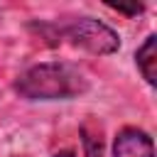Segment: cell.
Instances as JSON below:
<instances>
[{
  "label": "cell",
  "mask_w": 157,
  "mask_h": 157,
  "mask_svg": "<svg viewBox=\"0 0 157 157\" xmlns=\"http://www.w3.org/2000/svg\"><path fill=\"white\" fill-rule=\"evenodd\" d=\"M91 88L83 69L69 61L34 64L15 78V91L25 101H66Z\"/></svg>",
  "instance_id": "6da1fadb"
},
{
  "label": "cell",
  "mask_w": 157,
  "mask_h": 157,
  "mask_svg": "<svg viewBox=\"0 0 157 157\" xmlns=\"http://www.w3.org/2000/svg\"><path fill=\"white\" fill-rule=\"evenodd\" d=\"M69 39L74 47H81L91 54H113L118 52L120 47V37L115 29H110L108 25H103L101 20H93V17H78V20H71L61 27L54 29V39Z\"/></svg>",
  "instance_id": "7a4b0ae2"
},
{
  "label": "cell",
  "mask_w": 157,
  "mask_h": 157,
  "mask_svg": "<svg viewBox=\"0 0 157 157\" xmlns=\"http://www.w3.org/2000/svg\"><path fill=\"white\" fill-rule=\"evenodd\" d=\"M113 157H155L152 137L137 128H123L113 142Z\"/></svg>",
  "instance_id": "3957f363"
},
{
  "label": "cell",
  "mask_w": 157,
  "mask_h": 157,
  "mask_svg": "<svg viewBox=\"0 0 157 157\" xmlns=\"http://www.w3.org/2000/svg\"><path fill=\"white\" fill-rule=\"evenodd\" d=\"M135 61H137V69H140L142 78L150 86H155L157 83V37L155 34H150L145 39V44L137 49Z\"/></svg>",
  "instance_id": "277c9868"
},
{
  "label": "cell",
  "mask_w": 157,
  "mask_h": 157,
  "mask_svg": "<svg viewBox=\"0 0 157 157\" xmlns=\"http://www.w3.org/2000/svg\"><path fill=\"white\" fill-rule=\"evenodd\" d=\"M83 135V157H103V140L101 132H93L88 125L81 128Z\"/></svg>",
  "instance_id": "5b68a950"
},
{
  "label": "cell",
  "mask_w": 157,
  "mask_h": 157,
  "mask_svg": "<svg viewBox=\"0 0 157 157\" xmlns=\"http://www.w3.org/2000/svg\"><path fill=\"white\" fill-rule=\"evenodd\" d=\"M113 10H118V12H123V15H130V17H135V15H140L142 10H145V5H110Z\"/></svg>",
  "instance_id": "8992f818"
}]
</instances>
